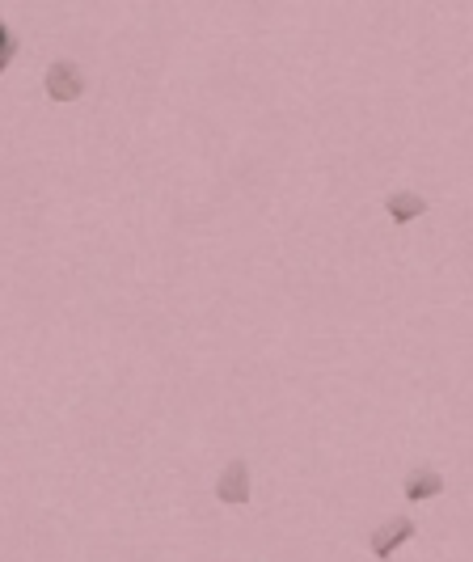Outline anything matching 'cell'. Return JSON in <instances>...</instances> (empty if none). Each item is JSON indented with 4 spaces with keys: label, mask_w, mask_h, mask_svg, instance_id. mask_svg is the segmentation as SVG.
I'll use <instances>...</instances> for the list:
<instances>
[{
    "label": "cell",
    "mask_w": 473,
    "mask_h": 562,
    "mask_svg": "<svg viewBox=\"0 0 473 562\" xmlns=\"http://www.w3.org/2000/svg\"><path fill=\"white\" fill-rule=\"evenodd\" d=\"M43 89H47L51 102H77V98H85L89 81H85V72H81L77 60H55L47 68V77H43Z\"/></svg>",
    "instance_id": "cell-1"
},
{
    "label": "cell",
    "mask_w": 473,
    "mask_h": 562,
    "mask_svg": "<svg viewBox=\"0 0 473 562\" xmlns=\"http://www.w3.org/2000/svg\"><path fill=\"white\" fill-rule=\"evenodd\" d=\"M414 533H419V524H414L410 516H389L381 529L368 533V550H372L376 562H389L397 550L406 546V541H414Z\"/></svg>",
    "instance_id": "cell-2"
},
{
    "label": "cell",
    "mask_w": 473,
    "mask_h": 562,
    "mask_svg": "<svg viewBox=\"0 0 473 562\" xmlns=\"http://www.w3.org/2000/svg\"><path fill=\"white\" fill-rule=\"evenodd\" d=\"M216 499L229 503V508H245L254 499V486H250V461L245 457H233L229 465L220 470L216 478Z\"/></svg>",
    "instance_id": "cell-3"
},
{
    "label": "cell",
    "mask_w": 473,
    "mask_h": 562,
    "mask_svg": "<svg viewBox=\"0 0 473 562\" xmlns=\"http://www.w3.org/2000/svg\"><path fill=\"white\" fill-rule=\"evenodd\" d=\"M402 491L410 503H427L435 495H444V474L431 470V465H414V470H406L402 478Z\"/></svg>",
    "instance_id": "cell-4"
},
{
    "label": "cell",
    "mask_w": 473,
    "mask_h": 562,
    "mask_svg": "<svg viewBox=\"0 0 473 562\" xmlns=\"http://www.w3.org/2000/svg\"><path fill=\"white\" fill-rule=\"evenodd\" d=\"M385 212H389L393 224H410V220H419V216L431 212V199H423L419 191H389Z\"/></svg>",
    "instance_id": "cell-5"
},
{
    "label": "cell",
    "mask_w": 473,
    "mask_h": 562,
    "mask_svg": "<svg viewBox=\"0 0 473 562\" xmlns=\"http://www.w3.org/2000/svg\"><path fill=\"white\" fill-rule=\"evenodd\" d=\"M17 51H22V39L13 34V26L0 17V77L13 68V60H17Z\"/></svg>",
    "instance_id": "cell-6"
}]
</instances>
